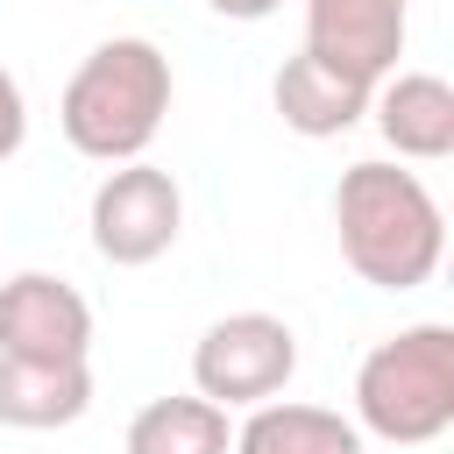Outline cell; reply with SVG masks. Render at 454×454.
<instances>
[{
	"instance_id": "cell-1",
	"label": "cell",
	"mask_w": 454,
	"mask_h": 454,
	"mask_svg": "<svg viewBox=\"0 0 454 454\" xmlns=\"http://www.w3.org/2000/svg\"><path fill=\"white\" fill-rule=\"evenodd\" d=\"M333 234H340V262L376 291H419V284H433V270L447 255L440 199L426 192L419 170L383 163V156H362L340 170Z\"/></svg>"
},
{
	"instance_id": "cell-2",
	"label": "cell",
	"mask_w": 454,
	"mask_h": 454,
	"mask_svg": "<svg viewBox=\"0 0 454 454\" xmlns=\"http://www.w3.org/2000/svg\"><path fill=\"white\" fill-rule=\"evenodd\" d=\"M170 114V57L149 35H106L78 57L57 99V128L85 163H135L149 156Z\"/></svg>"
},
{
	"instance_id": "cell-3",
	"label": "cell",
	"mask_w": 454,
	"mask_h": 454,
	"mask_svg": "<svg viewBox=\"0 0 454 454\" xmlns=\"http://www.w3.org/2000/svg\"><path fill=\"white\" fill-rule=\"evenodd\" d=\"M362 440L383 447H433L454 426V326L419 319L376 340L355 369V411Z\"/></svg>"
},
{
	"instance_id": "cell-4",
	"label": "cell",
	"mask_w": 454,
	"mask_h": 454,
	"mask_svg": "<svg viewBox=\"0 0 454 454\" xmlns=\"http://www.w3.org/2000/svg\"><path fill=\"white\" fill-rule=\"evenodd\" d=\"M298 376V333L277 312H227L192 340V390L220 411H248L262 397H284Z\"/></svg>"
},
{
	"instance_id": "cell-5",
	"label": "cell",
	"mask_w": 454,
	"mask_h": 454,
	"mask_svg": "<svg viewBox=\"0 0 454 454\" xmlns=\"http://www.w3.org/2000/svg\"><path fill=\"white\" fill-rule=\"evenodd\" d=\"M85 227H92L99 262H114V270H149V262L170 255L177 234H184V192H177V177L156 170L149 156L106 163V177L92 184Z\"/></svg>"
},
{
	"instance_id": "cell-6",
	"label": "cell",
	"mask_w": 454,
	"mask_h": 454,
	"mask_svg": "<svg viewBox=\"0 0 454 454\" xmlns=\"http://www.w3.org/2000/svg\"><path fill=\"white\" fill-rule=\"evenodd\" d=\"M0 355L21 362H92V305L71 277L14 270L0 277Z\"/></svg>"
},
{
	"instance_id": "cell-7",
	"label": "cell",
	"mask_w": 454,
	"mask_h": 454,
	"mask_svg": "<svg viewBox=\"0 0 454 454\" xmlns=\"http://www.w3.org/2000/svg\"><path fill=\"white\" fill-rule=\"evenodd\" d=\"M404 35H411V0H305V50L369 85L397 71Z\"/></svg>"
},
{
	"instance_id": "cell-8",
	"label": "cell",
	"mask_w": 454,
	"mask_h": 454,
	"mask_svg": "<svg viewBox=\"0 0 454 454\" xmlns=\"http://www.w3.org/2000/svg\"><path fill=\"white\" fill-rule=\"evenodd\" d=\"M369 121L397 163H447L454 156V85L440 71H383L369 92Z\"/></svg>"
},
{
	"instance_id": "cell-9",
	"label": "cell",
	"mask_w": 454,
	"mask_h": 454,
	"mask_svg": "<svg viewBox=\"0 0 454 454\" xmlns=\"http://www.w3.org/2000/svg\"><path fill=\"white\" fill-rule=\"evenodd\" d=\"M369 92H376L369 78H355V71L312 57V50L284 57L277 78H270V99H277L284 128L305 135V142H333V135H348L355 121H369Z\"/></svg>"
},
{
	"instance_id": "cell-10",
	"label": "cell",
	"mask_w": 454,
	"mask_h": 454,
	"mask_svg": "<svg viewBox=\"0 0 454 454\" xmlns=\"http://www.w3.org/2000/svg\"><path fill=\"white\" fill-rule=\"evenodd\" d=\"M92 411V362H21L0 355V426L57 433Z\"/></svg>"
},
{
	"instance_id": "cell-11",
	"label": "cell",
	"mask_w": 454,
	"mask_h": 454,
	"mask_svg": "<svg viewBox=\"0 0 454 454\" xmlns=\"http://www.w3.org/2000/svg\"><path fill=\"white\" fill-rule=\"evenodd\" d=\"M362 426L333 404H298V397H262L234 426L227 454H362Z\"/></svg>"
},
{
	"instance_id": "cell-12",
	"label": "cell",
	"mask_w": 454,
	"mask_h": 454,
	"mask_svg": "<svg viewBox=\"0 0 454 454\" xmlns=\"http://www.w3.org/2000/svg\"><path fill=\"white\" fill-rule=\"evenodd\" d=\"M128 454H227L234 447V426L213 397L199 390H177V397H149L135 419H128Z\"/></svg>"
},
{
	"instance_id": "cell-13",
	"label": "cell",
	"mask_w": 454,
	"mask_h": 454,
	"mask_svg": "<svg viewBox=\"0 0 454 454\" xmlns=\"http://www.w3.org/2000/svg\"><path fill=\"white\" fill-rule=\"evenodd\" d=\"M21 142H28V92H21V78L0 64V163H14Z\"/></svg>"
},
{
	"instance_id": "cell-14",
	"label": "cell",
	"mask_w": 454,
	"mask_h": 454,
	"mask_svg": "<svg viewBox=\"0 0 454 454\" xmlns=\"http://www.w3.org/2000/svg\"><path fill=\"white\" fill-rule=\"evenodd\" d=\"M206 7H213L220 21H270L284 0H206Z\"/></svg>"
}]
</instances>
